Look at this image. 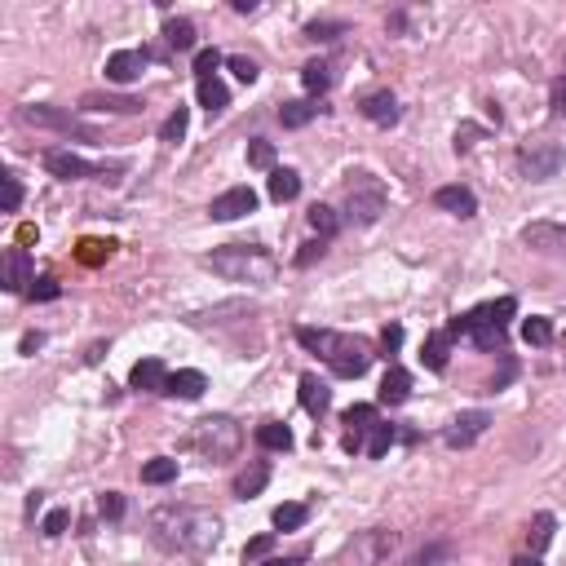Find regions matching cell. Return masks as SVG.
I'll return each mask as SVG.
<instances>
[{"instance_id":"44dd1931","label":"cell","mask_w":566,"mask_h":566,"mask_svg":"<svg viewBox=\"0 0 566 566\" xmlns=\"http://www.w3.org/2000/svg\"><path fill=\"white\" fill-rule=\"evenodd\" d=\"M408 394H412V376H408L403 367H390L385 381H381V403L399 408V403H408Z\"/></svg>"},{"instance_id":"4316f807","label":"cell","mask_w":566,"mask_h":566,"mask_svg":"<svg viewBox=\"0 0 566 566\" xmlns=\"http://www.w3.org/2000/svg\"><path fill=\"white\" fill-rule=\"evenodd\" d=\"M164 40H168L177 53L195 49V22H186V18H168V22H164Z\"/></svg>"},{"instance_id":"816d5d0a","label":"cell","mask_w":566,"mask_h":566,"mask_svg":"<svg viewBox=\"0 0 566 566\" xmlns=\"http://www.w3.org/2000/svg\"><path fill=\"white\" fill-rule=\"evenodd\" d=\"M549 106H553L558 115H566V76L553 80V89H549Z\"/></svg>"},{"instance_id":"836d02e7","label":"cell","mask_w":566,"mask_h":566,"mask_svg":"<svg viewBox=\"0 0 566 566\" xmlns=\"http://www.w3.org/2000/svg\"><path fill=\"white\" fill-rule=\"evenodd\" d=\"M522 341H526V346H549V341H553V323L540 319V314H531V319L522 323Z\"/></svg>"},{"instance_id":"60d3db41","label":"cell","mask_w":566,"mask_h":566,"mask_svg":"<svg viewBox=\"0 0 566 566\" xmlns=\"http://www.w3.org/2000/svg\"><path fill=\"white\" fill-rule=\"evenodd\" d=\"M248 164H253V168H270V173H274V142L253 138V142H248Z\"/></svg>"},{"instance_id":"e0dca14e","label":"cell","mask_w":566,"mask_h":566,"mask_svg":"<svg viewBox=\"0 0 566 566\" xmlns=\"http://www.w3.org/2000/svg\"><path fill=\"white\" fill-rule=\"evenodd\" d=\"M301 408H306L314 420H323V416H328V408H332V394H328V385H323L314 372H306V376H301Z\"/></svg>"},{"instance_id":"f6af8a7d","label":"cell","mask_w":566,"mask_h":566,"mask_svg":"<svg viewBox=\"0 0 566 566\" xmlns=\"http://www.w3.org/2000/svg\"><path fill=\"white\" fill-rule=\"evenodd\" d=\"M0 182H4V212H18V204H22V186H18V177L4 173Z\"/></svg>"},{"instance_id":"7a4b0ae2","label":"cell","mask_w":566,"mask_h":566,"mask_svg":"<svg viewBox=\"0 0 566 566\" xmlns=\"http://www.w3.org/2000/svg\"><path fill=\"white\" fill-rule=\"evenodd\" d=\"M204 265L212 274H221V279H230V283H274L279 279V261L270 257L265 248H253V244H226V248H217V253H208Z\"/></svg>"},{"instance_id":"8fae6325","label":"cell","mask_w":566,"mask_h":566,"mask_svg":"<svg viewBox=\"0 0 566 566\" xmlns=\"http://www.w3.org/2000/svg\"><path fill=\"white\" fill-rule=\"evenodd\" d=\"M147 71V49H115L106 58V80L115 85H133Z\"/></svg>"},{"instance_id":"d6a6232c","label":"cell","mask_w":566,"mask_h":566,"mask_svg":"<svg viewBox=\"0 0 566 566\" xmlns=\"http://www.w3.org/2000/svg\"><path fill=\"white\" fill-rule=\"evenodd\" d=\"M195 94H200V106H208V111H226V106H230V94H226V85H221L217 76H212V80H200Z\"/></svg>"},{"instance_id":"cb8c5ba5","label":"cell","mask_w":566,"mask_h":566,"mask_svg":"<svg viewBox=\"0 0 566 566\" xmlns=\"http://www.w3.org/2000/svg\"><path fill=\"white\" fill-rule=\"evenodd\" d=\"M257 443L265 452H292V429L283 420H265L257 429Z\"/></svg>"},{"instance_id":"9f6ffc18","label":"cell","mask_w":566,"mask_h":566,"mask_svg":"<svg viewBox=\"0 0 566 566\" xmlns=\"http://www.w3.org/2000/svg\"><path fill=\"white\" fill-rule=\"evenodd\" d=\"M261 566H301V558H270V562H261Z\"/></svg>"},{"instance_id":"f35d334b","label":"cell","mask_w":566,"mask_h":566,"mask_svg":"<svg viewBox=\"0 0 566 566\" xmlns=\"http://www.w3.org/2000/svg\"><path fill=\"white\" fill-rule=\"evenodd\" d=\"M85 106H98V111H115V115H133V111H142L138 98H98V94H89Z\"/></svg>"},{"instance_id":"9c48e42d","label":"cell","mask_w":566,"mask_h":566,"mask_svg":"<svg viewBox=\"0 0 566 566\" xmlns=\"http://www.w3.org/2000/svg\"><path fill=\"white\" fill-rule=\"evenodd\" d=\"M487 425H491V412H461L447 425L443 443H447V447H473V443L487 434Z\"/></svg>"},{"instance_id":"7dc6e473","label":"cell","mask_w":566,"mask_h":566,"mask_svg":"<svg viewBox=\"0 0 566 566\" xmlns=\"http://www.w3.org/2000/svg\"><path fill=\"white\" fill-rule=\"evenodd\" d=\"M341 31H346L341 22H310V27H306V36H310V40H337Z\"/></svg>"},{"instance_id":"f5cc1de1","label":"cell","mask_w":566,"mask_h":566,"mask_svg":"<svg viewBox=\"0 0 566 566\" xmlns=\"http://www.w3.org/2000/svg\"><path fill=\"white\" fill-rule=\"evenodd\" d=\"M319 257H323V239H319V244H301V253H297V265L306 270V265H314Z\"/></svg>"},{"instance_id":"11a10c76","label":"cell","mask_w":566,"mask_h":566,"mask_svg":"<svg viewBox=\"0 0 566 566\" xmlns=\"http://www.w3.org/2000/svg\"><path fill=\"white\" fill-rule=\"evenodd\" d=\"M514 566H544L535 553H522V558H514Z\"/></svg>"},{"instance_id":"f1b7e54d","label":"cell","mask_w":566,"mask_h":566,"mask_svg":"<svg viewBox=\"0 0 566 566\" xmlns=\"http://www.w3.org/2000/svg\"><path fill=\"white\" fill-rule=\"evenodd\" d=\"M553 514H535L531 517V531H526V544H531V553L540 558V549H549V540H553Z\"/></svg>"},{"instance_id":"1f68e13d","label":"cell","mask_w":566,"mask_h":566,"mask_svg":"<svg viewBox=\"0 0 566 566\" xmlns=\"http://www.w3.org/2000/svg\"><path fill=\"white\" fill-rule=\"evenodd\" d=\"M314 115H319V106H314V103H283V106H279L283 129H306Z\"/></svg>"},{"instance_id":"d4e9b609","label":"cell","mask_w":566,"mask_h":566,"mask_svg":"<svg viewBox=\"0 0 566 566\" xmlns=\"http://www.w3.org/2000/svg\"><path fill=\"white\" fill-rule=\"evenodd\" d=\"M469 337H473L478 350H505V328L482 323V319H473V314H469Z\"/></svg>"},{"instance_id":"74e56055","label":"cell","mask_w":566,"mask_h":566,"mask_svg":"<svg viewBox=\"0 0 566 566\" xmlns=\"http://www.w3.org/2000/svg\"><path fill=\"white\" fill-rule=\"evenodd\" d=\"M186 124H191V115H186V106H177V111L159 124V142H182V138H186Z\"/></svg>"},{"instance_id":"7c38bea8","label":"cell","mask_w":566,"mask_h":566,"mask_svg":"<svg viewBox=\"0 0 566 566\" xmlns=\"http://www.w3.org/2000/svg\"><path fill=\"white\" fill-rule=\"evenodd\" d=\"M346 425H350L346 452H363V443H367V434H372V425H376V408H372V403H355V408L346 412Z\"/></svg>"},{"instance_id":"2e32d148","label":"cell","mask_w":566,"mask_h":566,"mask_svg":"<svg viewBox=\"0 0 566 566\" xmlns=\"http://www.w3.org/2000/svg\"><path fill=\"white\" fill-rule=\"evenodd\" d=\"M434 204L443 208V212H456V217H473V212H478V200H473L469 186H438V191H434Z\"/></svg>"},{"instance_id":"4fadbf2b","label":"cell","mask_w":566,"mask_h":566,"mask_svg":"<svg viewBox=\"0 0 566 566\" xmlns=\"http://www.w3.org/2000/svg\"><path fill=\"white\" fill-rule=\"evenodd\" d=\"M208 390V376L204 372H195V367H182V372H168V385H164V394L168 399H200Z\"/></svg>"},{"instance_id":"7bdbcfd3","label":"cell","mask_w":566,"mask_h":566,"mask_svg":"<svg viewBox=\"0 0 566 566\" xmlns=\"http://www.w3.org/2000/svg\"><path fill=\"white\" fill-rule=\"evenodd\" d=\"M98 514H103L106 522H120V517H124V496H120V491H103V496H98Z\"/></svg>"},{"instance_id":"4dcf8cb0","label":"cell","mask_w":566,"mask_h":566,"mask_svg":"<svg viewBox=\"0 0 566 566\" xmlns=\"http://www.w3.org/2000/svg\"><path fill=\"white\" fill-rule=\"evenodd\" d=\"M390 447H394V425H381V420H376L372 434H367V443H363V452H367L372 461H381Z\"/></svg>"},{"instance_id":"b9f144b4","label":"cell","mask_w":566,"mask_h":566,"mask_svg":"<svg viewBox=\"0 0 566 566\" xmlns=\"http://www.w3.org/2000/svg\"><path fill=\"white\" fill-rule=\"evenodd\" d=\"M221 62H226V58H221L217 49H200V53H195V76H200V80H212Z\"/></svg>"},{"instance_id":"6da1fadb","label":"cell","mask_w":566,"mask_h":566,"mask_svg":"<svg viewBox=\"0 0 566 566\" xmlns=\"http://www.w3.org/2000/svg\"><path fill=\"white\" fill-rule=\"evenodd\" d=\"M151 535L159 549L168 553H191L204 558L208 549H217L221 540V517L208 509H186V505H164L151 514Z\"/></svg>"},{"instance_id":"9a60e30c","label":"cell","mask_w":566,"mask_h":566,"mask_svg":"<svg viewBox=\"0 0 566 566\" xmlns=\"http://www.w3.org/2000/svg\"><path fill=\"white\" fill-rule=\"evenodd\" d=\"M129 385H133V390H147V394H164L168 372H164V363H159V359H142V363H133Z\"/></svg>"},{"instance_id":"3957f363","label":"cell","mask_w":566,"mask_h":566,"mask_svg":"<svg viewBox=\"0 0 566 566\" xmlns=\"http://www.w3.org/2000/svg\"><path fill=\"white\" fill-rule=\"evenodd\" d=\"M297 341L314 350V355H323L328 367L337 372V376H363L367 372V363H372V346L359 341V337H341V332H328V328H297Z\"/></svg>"},{"instance_id":"7402d4cb","label":"cell","mask_w":566,"mask_h":566,"mask_svg":"<svg viewBox=\"0 0 566 566\" xmlns=\"http://www.w3.org/2000/svg\"><path fill=\"white\" fill-rule=\"evenodd\" d=\"M297 195H301V173L274 168V173H270V200H274V204H288V200H297Z\"/></svg>"},{"instance_id":"681fc988","label":"cell","mask_w":566,"mask_h":566,"mask_svg":"<svg viewBox=\"0 0 566 566\" xmlns=\"http://www.w3.org/2000/svg\"><path fill=\"white\" fill-rule=\"evenodd\" d=\"M274 549V535H257V540H248V549H244V562H257Z\"/></svg>"},{"instance_id":"e575fe53","label":"cell","mask_w":566,"mask_h":566,"mask_svg":"<svg viewBox=\"0 0 566 566\" xmlns=\"http://www.w3.org/2000/svg\"><path fill=\"white\" fill-rule=\"evenodd\" d=\"M111 253H115L111 239H80V248H76V257L85 261V265H103Z\"/></svg>"},{"instance_id":"ba28073f","label":"cell","mask_w":566,"mask_h":566,"mask_svg":"<svg viewBox=\"0 0 566 566\" xmlns=\"http://www.w3.org/2000/svg\"><path fill=\"white\" fill-rule=\"evenodd\" d=\"M212 221H235V217H244V212H257V191L253 186H230V191H221L217 200H212Z\"/></svg>"},{"instance_id":"f907efd6","label":"cell","mask_w":566,"mask_h":566,"mask_svg":"<svg viewBox=\"0 0 566 566\" xmlns=\"http://www.w3.org/2000/svg\"><path fill=\"white\" fill-rule=\"evenodd\" d=\"M399 346H403V328L390 323V328L381 332V350H385V355H399Z\"/></svg>"},{"instance_id":"8d00e7d4","label":"cell","mask_w":566,"mask_h":566,"mask_svg":"<svg viewBox=\"0 0 566 566\" xmlns=\"http://www.w3.org/2000/svg\"><path fill=\"white\" fill-rule=\"evenodd\" d=\"M306 517H310L306 505H279V509H274V526H279V531H301Z\"/></svg>"},{"instance_id":"603a6c76","label":"cell","mask_w":566,"mask_h":566,"mask_svg":"<svg viewBox=\"0 0 566 566\" xmlns=\"http://www.w3.org/2000/svg\"><path fill=\"white\" fill-rule=\"evenodd\" d=\"M447 350H452V337H447V332H429V337H425V350H420V363H425L429 372H443V367H447Z\"/></svg>"},{"instance_id":"bcb514c9","label":"cell","mask_w":566,"mask_h":566,"mask_svg":"<svg viewBox=\"0 0 566 566\" xmlns=\"http://www.w3.org/2000/svg\"><path fill=\"white\" fill-rule=\"evenodd\" d=\"M67 522H71V514H67V509H53V514H45V522H40V531H45V535H62V531H67Z\"/></svg>"},{"instance_id":"83f0119b","label":"cell","mask_w":566,"mask_h":566,"mask_svg":"<svg viewBox=\"0 0 566 566\" xmlns=\"http://www.w3.org/2000/svg\"><path fill=\"white\" fill-rule=\"evenodd\" d=\"M310 226H314V235L328 244L337 230H341V217H337V208H328V204H314L310 208Z\"/></svg>"},{"instance_id":"c3c4849f","label":"cell","mask_w":566,"mask_h":566,"mask_svg":"<svg viewBox=\"0 0 566 566\" xmlns=\"http://www.w3.org/2000/svg\"><path fill=\"white\" fill-rule=\"evenodd\" d=\"M27 292H31L36 301H53V297H58L62 288H58V279H49V274H45V279H36V283H31Z\"/></svg>"},{"instance_id":"db71d44e","label":"cell","mask_w":566,"mask_h":566,"mask_svg":"<svg viewBox=\"0 0 566 566\" xmlns=\"http://www.w3.org/2000/svg\"><path fill=\"white\" fill-rule=\"evenodd\" d=\"M40 346H45V332H27L22 337V355H36Z\"/></svg>"},{"instance_id":"52a82bcc","label":"cell","mask_w":566,"mask_h":566,"mask_svg":"<svg viewBox=\"0 0 566 566\" xmlns=\"http://www.w3.org/2000/svg\"><path fill=\"white\" fill-rule=\"evenodd\" d=\"M517 164H522V173L531 182H549V177H558V168L566 164V151H562V142H553V138H531V142H522Z\"/></svg>"},{"instance_id":"d6986e66","label":"cell","mask_w":566,"mask_h":566,"mask_svg":"<svg viewBox=\"0 0 566 566\" xmlns=\"http://www.w3.org/2000/svg\"><path fill=\"white\" fill-rule=\"evenodd\" d=\"M27 124H49V129H62V133H85L71 115H62V111H53V106H22L18 111Z\"/></svg>"},{"instance_id":"484cf974","label":"cell","mask_w":566,"mask_h":566,"mask_svg":"<svg viewBox=\"0 0 566 566\" xmlns=\"http://www.w3.org/2000/svg\"><path fill=\"white\" fill-rule=\"evenodd\" d=\"M469 314H473V319H482V323H496V328H505V323L517 314V301H514V297H500V301H487V306L469 310Z\"/></svg>"},{"instance_id":"5bb4252c","label":"cell","mask_w":566,"mask_h":566,"mask_svg":"<svg viewBox=\"0 0 566 566\" xmlns=\"http://www.w3.org/2000/svg\"><path fill=\"white\" fill-rule=\"evenodd\" d=\"M363 115H367L372 124L390 129V124H399V98H394L390 89H376V94L363 98Z\"/></svg>"},{"instance_id":"d590c367","label":"cell","mask_w":566,"mask_h":566,"mask_svg":"<svg viewBox=\"0 0 566 566\" xmlns=\"http://www.w3.org/2000/svg\"><path fill=\"white\" fill-rule=\"evenodd\" d=\"M301 85H306L310 94H323V89L332 85V67H328V62H306V67H301Z\"/></svg>"},{"instance_id":"ee69618b","label":"cell","mask_w":566,"mask_h":566,"mask_svg":"<svg viewBox=\"0 0 566 566\" xmlns=\"http://www.w3.org/2000/svg\"><path fill=\"white\" fill-rule=\"evenodd\" d=\"M226 62H230V71H235V76H239L244 85H253V80L261 76V67L253 62V58H226Z\"/></svg>"},{"instance_id":"30bf717a","label":"cell","mask_w":566,"mask_h":566,"mask_svg":"<svg viewBox=\"0 0 566 566\" xmlns=\"http://www.w3.org/2000/svg\"><path fill=\"white\" fill-rule=\"evenodd\" d=\"M45 168H49L53 177H62V182H85V177L103 173V168H94L85 155H76V151H49L45 155Z\"/></svg>"},{"instance_id":"5b68a950","label":"cell","mask_w":566,"mask_h":566,"mask_svg":"<svg viewBox=\"0 0 566 566\" xmlns=\"http://www.w3.org/2000/svg\"><path fill=\"white\" fill-rule=\"evenodd\" d=\"M385 182L381 177H372V173H350V182H346V217L355 221V226H372L381 212H385Z\"/></svg>"},{"instance_id":"f546056e","label":"cell","mask_w":566,"mask_h":566,"mask_svg":"<svg viewBox=\"0 0 566 566\" xmlns=\"http://www.w3.org/2000/svg\"><path fill=\"white\" fill-rule=\"evenodd\" d=\"M173 478H177V461H168V456H155V461L142 464V482L147 487H164Z\"/></svg>"},{"instance_id":"277c9868","label":"cell","mask_w":566,"mask_h":566,"mask_svg":"<svg viewBox=\"0 0 566 566\" xmlns=\"http://www.w3.org/2000/svg\"><path fill=\"white\" fill-rule=\"evenodd\" d=\"M191 447L204 452L208 461H230L239 447H244V429L230 420V416H204L191 434Z\"/></svg>"},{"instance_id":"ffe728a7","label":"cell","mask_w":566,"mask_h":566,"mask_svg":"<svg viewBox=\"0 0 566 566\" xmlns=\"http://www.w3.org/2000/svg\"><path fill=\"white\" fill-rule=\"evenodd\" d=\"M265 482H270V464L265 461H253L244 473H235V496L239 500H248V496H261L265 491Z\"/></svg>"},{"instance_id":"8992f818","label":"cell","mask_w":566,"mask_h":566,"mask_svg":"<svg viewBox=\"0 0 566 566\" xmlns=\"http://www.w3.org/2000/svg\"><path fill=\"white\" fill-rule=\"evenodd\" d=\"M394 544H399V535L390 526H367L341 549V566H381L394 553Z\"/></svg>"},{"instance_id":"ab89813d","label":"cell","mask_w":566,"mask_h":566,"mask_svg":"<svg viewBox=\"0 0 566 566\" xmlns=\"http://www.w3.org/2000/svg\"><path fill=\"white\" fill-rule=\"evenodd\" d=\"M531 248H558L562 244V230H553V226H526V235H522Z\"/></svg>"},{"instance_id":"ac0fdd59","label":"cell","mask_w":566,"mask_h":566,"mask_svg":"<svg viewBox=\"0 0 566 566\" xmlns=\"http://www.w3.org/2000/svg\"><path fill=\"white\" fill-rule=\"evenodd\" d=\"M27 283H36V279H31V261H27L22 248H9V253H4V288H9V292H22Z\"/></svg>"}]
</instances>
